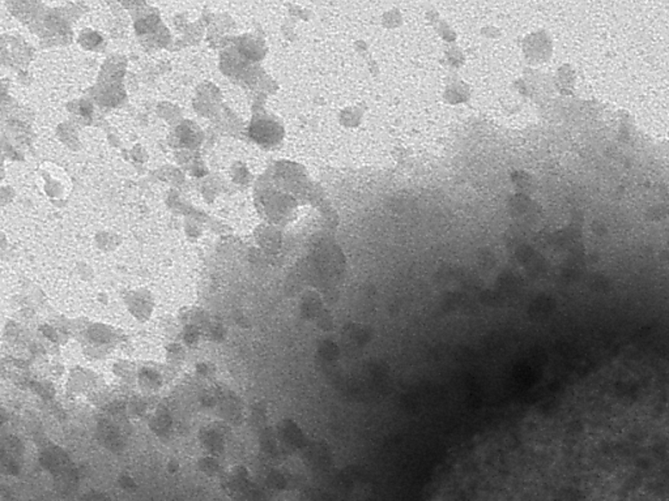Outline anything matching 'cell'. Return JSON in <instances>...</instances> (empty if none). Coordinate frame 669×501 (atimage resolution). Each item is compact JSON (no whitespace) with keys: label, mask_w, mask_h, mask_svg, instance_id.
I'll return each instance as SVG.
<instances>
[{"label":"cell","mask_w":669,"mask_h":501,"mask_svg":"<svg viewBox=\"0 0 669 501\" xmlns=\"http://www.w3.org/2000/svg\"><path fill=\"white\" fill-rule=\"evenodd\" d=\"M36 182L41 192L54 202L67 200L74 187L67 171L58 164L48 161L39 164L36 171Z\"/></svg>","instance_id":"6da1fadb"},{"label":"cell","mask_w":669,"mask_h":501,"mask_svg":"<svg viewBox=\"0 0 669 501\" xmlns=\"http://www.w3.org/2000/svg\"><path fill=\"white\" fill-rule=\"evenodd\" d=\"M126 306L130 313L139 321L144 323L149 320L153 311V302L146 292H131L126 299Z\"/></svg>","instance_id":"7a4b0ae2"},{"label":"cell","mask_w":669,"mask_h":501,"mask_svg":"<svg viewBox=\"0 0 669 501\" xmlns=\"http://www.w3.org/2000/svg\"><path fill=\"white\" fill-rule=\"evenodd\" d=\"M89 345L110 348L118 339L117 330L106 324H90L87 329Z\"/></svg>","instance_id":"3957f363"},{"label":"cell","mask_w":669,"mask_h":501,"mask_svg":"<svg viewBox=\"0 0 669 501\" xmlns=\"http://www.w3.org/2000/svg\"><path fill=\"white\" fill-rule=\"evenodd\" d=\"M93 384V375L85 369L76 368L69 377V388L75 392H84Z\"/></svg>","instance_id":"277c9868"},{"label":"cell","mask_w":669,"mask_h":501,"mask_svg":"<svg viewBox=\"0 0 669 501\" xmlns=\"http://www.w3.org/2000/svg\"><path fill=\"white\" fill-rule=\"evenodd\" d=\"M114 374L120 379L131 380L135 376V368L130 362L122 360V362H118L117 365H114Z\"/></svg>","instance_id":"5b68a950"},{"label":"cell","mask_w":669,"mask_h":501,"mask_svg":"<svg viewBox=\"0 0 669 501\" xmlns=\"http://www.w3.org/2000/svg\"><path fill=\"white\" fill-rule=\"evenodd\" d=\"M151 425L157 434L163 435V432H167V430L170 428V419L166 413H158L152 421Z\"/></svg>","instance_id":"8992f818"},{"label":"cell","mask_w":669,"mask_h":501,"mask_svg":"<svg viewBox=\"0 0 669 501\" xmlns=\"http://www.w3.org/2000/svg\"><path fill=\"white\" fill-rule=\"evenodd\" d=\"M184 357V348L178 344H173L167 347V358L172 363H179Z\"/></svg>","instance_id":"52a82bcc"},{"label":"cell","mask_w":669,"mask_h":501,"mask_svg":"<svg viewBox=\"0 0 669 501\" xmlns=\"http://www.w3.org/2000/svg\"><path fill=\"white\" fill-rule=\"evenodd\" d=\"M199 337H200V330H199V328L195 327V325L188 324V327H187L186 332H184V341H186V344L190 345V346H193V345H195V344L199 341Z\"/></svg>","instance_id":"ba28073f"}]
</instances>
